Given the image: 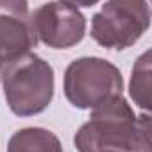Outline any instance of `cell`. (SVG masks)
Returning <instances> with one entry per match:
<instances>
[{"label":"cell","instance_id":"obj_1","mask_svg":"<svg viewBox=\"0 0 152 152\" xmlns=\"http://www.w3.org/2000/svg\"><path fill=\"white\" fill-rule=\"evenodd\" d=\"M78 152H152V145L129 101L120 94L96 106L76 131Z\"/></svg>","mask_w":152,"mask_h":152},{"label":"cell","instance_id":"obj_2","mask_svg":"<svg viewBox=\"0 0 152 152\" xmlns=\"http://www.w3.org/2000/svg\"><path fill=\"white\" fill-rule=\"evenodd\" d=\"M0 81L9 110L18 117L42 113L55 94L53 67L34 51L5 64Z\"/></svg>","mask_w":152,"mask_h":152},{"label":"cell","instance_id":"obj_3","mask_svg":"<svg viewBox=\"0 0 152 152\" xmlns=\"http://www.w3.org/2000/svg\"><path fill=\"white\" fill-rule=\"evenodd\" d=\"M124 90L118 67L101 57H81L73 60L64 73L66 99L78 110H94Z\"/></svg>","mask_w":152,"mask_h":152},{"label":"cell","instance_id":"obj_4","mask_svg":"<svg viewBox=\"0 0 152 152\" xmlns=\"http://www.w3.org/2000/svg\"><path fill=\"white\" fill-rule=\"evenodd\" d=\"M151 7L147 0H106L92 16V39L115 51L136 44L151 27Z\"/></svg>","mask_w":152,"mask_h":152},{"label":"cell","instance_id":"obj_5","mask_svg":"<svg viewBox=\"0 0 152 152\" xmlns=\"http://www.w3.org/2000/svg\"><path fill=\"white\" fill-rule=\"evenodd\" d=\"M37 39L53 50L73 48L85 37L87 20L75 5L62 0L46 2L32 12Z\"/></svg>","mask_w":152,"mask_h":152},{"label":"cell","instance_id":"obj_6","mask_svg":"<svg viewBox=\"0 0 152 152\" xmlns=\"http://www.w3.org/2000/svg\"><path fill=\"white\" fill-rule=\"evenodd\" d=\"M37 34L27 0H0V69L32 51Z\"/></svg>","mask_w":152,"mask_h":152},{"label":"cell","instance_id":"obj_7","mask_svg":"<svg viewBox=\"0 0 152 152\" xmlns=\"http://www.w3.org/2000/svg\"><path fill=\"white\" fill-rule=\"evenodd\" d=\"M129 97L145 113H152V48L134 60L129 80Z\"/></svg>","mask_w":152,"mask_h":152},{"label":"cell","instance_id":"obj_8","mask_svg":"<svg viewBox=\"0 0 152 152\" xmlns=\"http://www.w3.org/2000/svg\"><path fill=\"white\" fill-rule=\"evenodd\" d=\"M7 152H64L58 136L44 127H23L7 143Z\"/></svg>","mask_w":152,"mask_h":152},{"label":"cell","instance_id":"obj_9","mask_svg":"<svg viewBox=\"0 0 152 152\" xmlns=\"http://www.w3.org/2000/svg\"><path fill=\"white\" fill-rule=\"evenodd\" d=\"M138 122H140V126H142V129L145 131V134H147V138H149V142H151L152 145V113H143L138 115Z\"/></svg>","mask_w":152,"mask_h":152},{"label":"cell","instance_id":"obj_10","mask_svg":"<svg viewBox=\"0 0 152 152\" xmlns=\"http://www.w3.org/2000/svg\"><path fill=\"white\" fill-rule=\"evenodd\" d=\"M62 2H66L69 5H75V7H92L101 0H62Z\"/></svg>","mask_w":152,"mask_h":152},{"label":"cell","instance_id":"obj_11","mask_svg":"<svg viewBox=\"0 0 152 152\" xmlns=\"http://www.w3.org/2000/svg\"><path fill=\"white\" fill-rule=\"evenodd\" d=\"M151 5H152V0H151Z\"/></svg>","mask_w":152,"mask_h":152}]
</instances>
